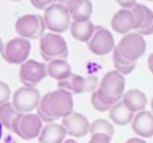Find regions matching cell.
Here are the masks:
<instances>
[{"label": "cell", "mask_w": 153, "mask_h": 143, "mask_svg": "<svg viewBox=\"0 0 153 143\" xmlns=\"http://www.w3.org/2000/svg\"><path fill=\"white\" fill-rule=\"evenodd\" d=\"M3 47H4V43H3V39L0 37V54H1V51H3Z\"/></svg>", "instance_id": "cell-34"}, {"label": "cell", "mask_w": 153, "mask_h": 143, "mask_svg": "<svg viewBox=\"0 0 153 143\" xmlns=\"http://www.w3.org/2000/svg\"><path fill=\"white\" fill-rule=\"evenodd\" d=\"M66 135V130L61 123H45L39 136H38V141L39 143H63Z\"/></svg>", "instance_id": "cell-19"}, {"label": "cell", "mask_w": 153, "mask_h": 143, "mask_svg": "<svg viewBox=\"0 0 153 143\" xmlns=\"http://www.w3.org/2000/svg\"><path fill=\"white\" fill-rule=\"evenodd\" d=\"M39 40H40L39 42L40 55H42V58L45 60L53 62V60H58V59H67L69 47H67V43L63 39V36L48 32V34L43 35Z\"/></svg>", "instance_id": "cell-3"}, {"label": "cell", "mask_w": 153, "mask_h": 143, "mask_svg": "<svg viewBox=\"0 0 153 143\" xmlns=\"http://www.w3.org/2000/svg\"><path fill=\"white\" fill-rule=\"evenodd\" d=\"M148 68L151 71V74L153 75V52L148 56Z\"/></svg>", "instance_id": "cell-32"}, {"label": "cell", "mask_w": 153, "mask_h": 143, "mask_svg": "<svg viewBox=\"0 0 153 143\" xmlns=\"http://www.w3.org/2000/svg\"><path fill=\"white\" fill-rule=\"evenodd\" d=\"M15 31L19 37H23L26 40L40 39L46 31L43 16L35 15V13H27V15L20 16L15 23Z\"/></svg>", "instance_id": "cell-5"}, {"label": "cell", "mask_w": 153, "mask_h": 143, "mask_svg": "<svg viewBox=\"0 0 153 143\" xmlns=\"http://www.w3.org/2000/svg\"><path fill=\"white\" fill-rule=\"evenodd\" d=\"M62 126L66 130V134L70 135L73 139L83 138L89 134L90 122L83 114L73 111L70 115L62 119Z\"/></svg>", "instance_id": "cell-13"}, {"label": "cell", "mask_w": 153, "mask_h": 143, "mask_svg": "<svg viewBox=\"0 0 153 143\" xmlns=\"http://www.w3.org/2000/svg\"><path fill=\"white\" fill-rule=\"evenodd\" d=\"M1 135H3V126H1V123H0V139H1Z\"/></svg>", "instance_id": "cell-35"}, {"label": "cell", "mask_w": 153, "mask_h": 143, "mask_svg": "<svg viewBox=\"0 0 153 143\" xmlns=\"http://www.w3.org/2000/svg\"><path fill=\"white\" fill-rule=\"evenodd\" d=\"M148 1H153V0H148Z\"/></svg>", "instance_id": "cell-38"}, {"label": "cell", "mask_w": 153, "mask_h": 143, "mask_svg": "<svg viewBox=\"0 0 153 143\" xmlns=\"http://www.w3.org/2000/svg\"><path fill=\"white\" fill-rule=\"evenodd\" d=\"M121 102L133 114L144 111L146 109V106H148V98H146L145 92H143L138 88H132V90L125 91L124 95H122Z\"/></svg>", "instance_id": "cell-18"}, {"label": "cell", "mask_w": 153, "mask_h": 143, "mask_svg": "<svg viewBox=\"0 0 153 143\" xmlns=\"http://www.w3.org/2000/svg\"><path fill=\"white\" fill-rule=\"evenodd\" d=\"M56 3L69 11L73 21L90 20L93 15V3L90 0H56Z\"/></svg>", "instance_id": "cell-15"}, {"label": "cell", "mask_w": 153, "mask_h": 143, "mask_svg": "<svg viewBox=\"0 0 153 143\" xmlns=\"http://www.w3.org/2000/svg\"><path fill=\"white\" fill-rule=\"evenodd\" d=\"M43 128V122L36 114H19L12 125V133L24 141L38 138Z\"/></svg>", "instance_id": "cell-6"}, {"label": "cell", "mask_w": 153, "mask_h": 143, "mask_svg": "<svg viewBox=\"0 0 153 143\" xmlns=\"http://www.w3.org/2000/svg\"><path fill=\"white\" fill-rule=\"evenodd\" d=\"M90 102H91V106L94 107L97 111L100 112H106L110 110L111 106H109V104H106L105 102L101 100V98L98 96L97 91H94V92H91V98H90Z\"/></svg>", "instance_id": "cell-26"}, {"label": "cell", "mask_w": 153, "mask_h": 143, "mask_svg": "<svg viewBox=\"0 0 153 143\" xmlns=\"http://www.w3.org/2000/svg\"><path fill=\"white\" fill-rule=\"evenodd\" d=\"M87 48L90 52L98 56H105L113 52L116 48V43H114V37L111 32L105 27H97L95 26V31L93 34L91 39L86 43Z\"/></svg>", "instance_id": "cell-12"}, {"label": "cell", "mask_w": 153, "mask_h": 143, "mask_svg": "<svg viewBox=\"0 0 153 143\" xmlns=\"http://www.w3.org/2000/svg\"><path fill=\"white\" fill-rule=\"evenodd\" d=\"M63 143H78L76 139H73V138H69V139H65Z\"/></svg>", "instance_id": "cell-33"}, {"label": "cell", "mask_w": 153, "mask_h": 143, "mask_svg": "<svg viewBox=\"0 0 153 143\" xmlns=\"http://www.w3.org/2000/svg\"><path fill=\"white\" fill-rule=\"evenodd\" d=\"M11 95H12V92H11L10 86H8L5 82L0 80V106L4 103H8Z\"/></svg>", "instance_id": "cell-27"}, {"label": "cell", "mask_w": 153, "mask_h": 143, "mask_svg": "<svg viewBox=\"0 0 153 143\" xmlns=\"http://www.w3.org/2000/svg\"><path fill=\"white\" fill-rule=\"evenodd\" d=\"M18 115L19 112L15 110V107H13V104L11 102L0 106V123H1L3 127L8 128L11 133H12V125Z\"/></svg>", "instance_id": "cell-24"}, {"label": "cell", "mask_w": 153, "mask_h": 143, "mask_svg": "<svg viewBox=\"0 0 153 143\" xmlns=\"http://www.w3.org/2000/svg\"><path fill=\"white\" fill-rule=\"evenodd\" d=\"M111 139L113 138L105 135V134H93L87 143H111Z\"/></svg>", "instance_id": "cell-28"}, {"label": "cell", "mask_w": 153, "mask_h": 143, "mask_svg": "<svg viewBox=\"0 0 153 143\" xmlns=\"http://www.w3.org/2000/svg\"><path fill=\"white\" fill-rule=\"evenodd\" d=\"M12 1H20V0H12Z\"/></svg>", "instance_id": "cell-37"}, {"label": "cell", "mask_w": 153, "mask_h": 143, "mask_svg": "<svg viewBox=\"0 0 153 143\" xmlns=\"http://www.w3.org/2000/svg\"><path fill=\"white\" fill-rule=\"evenodd\" d=\"M108 112H109V119H110V122L113 123V125L122 126V127L130 125L133 120V117H134V114H133L132 111H129L122 102H118V103L113 104Z\"/></svg>", "instance_id": "cell-20"}, {"label": "cell", "mask_w": 153, "mask_h": 143, "mask_svg": "<svg viewBox=\"0 0 153 143\" xmlns=\"http://www.w3.org/2000/svg\"><path fill=\"white\" fill-rule=\"evenodd\" d=\"M46 76H47V66L42 62L28 59L23 64H20L19 79L24 87H36Z\"/></svg>", "instance_id": "cell-10"}, {"label": "cell", "mask_w": 153, "mask_h": 143, "mask_svg": "<svg viewBox=\"0 0 153 143\" xmlns=\"http://www.w3.org/2000/svg\"><path fill=\"white\" fill-rule=\"evenodd\" d=\"M70 32L71 36L75 40L82 43H87L91 39L93 34L95 31V26L91 20H86V21H71L70 24Z\"/></svg>", "instance_id": "cell-21"}, {"label": "cell", "mask_w": 153, "mask_h": 143, "mask_svg": "<svg viewBox=\"0 0 153 143\" xmlns=\"http://www.w3.org/2000/svg\"><path fill=\"white\" fill-rule=\"evenodd\" d=\"M125 143H146L145 139H141L138 136H133V138H129Z\"/></svg>", "instance_id": "cell-31"}, {"label": "cell", "mask_w": 153, "mask_h": 143, "mask_svg": "<svg viewBox=\"0 0 153 143\" xmlns=\"http://www.w3.org/2000/svg\"><path fill=\"white\" fill-rule=\"evenodd\" d=\"M116 1L118 3L122 8H125V10H130V8H133L137 4V0H116Z\"/></svg>", "instance_id": "cell-30"}, {"label": "cell", "mask_w": 153, "mask_h": 143, "mask_svg": "<svg viewBox=\"0 0 153 143\" xmlns=\"http://www.w3.org/2000/svg\"><path fill=\"white\" fill-rule=\"evenodd\" d=\"M133 16H134L136 31L141 36H148L153 34V11L144 4H136L130 8Z\"/></svg>", "instance_id": "cell-14"}, {"label": "cell", "mask_w": 153, "mask_h": 143, "mask_svg": "<svg viewBox=\"0 0 153 143\" xmlns=\"http://www.w3.org/2000/svg\"><path fill=\"white\" fill-rule=\"evenodd\" d=\"M117 51L121 54L122 58L130 62H137L146 51V42L144 36L137 32H130L124 35L118 44L116 45Z\"/></svg>", "instance_id": "cell-7"}, {"label": "cell", "mask_w": 153, "mask_h": 143, "mask_svg": "<svg viewBox=\"0 0 153 143\" xmlns=\"http://www.w3.org/2000/svg\"><path fill=\"white\" fill-rule=\"evenodd\" d=\"M113 66H114V71L120 72L121 75H129L130 72L134 71L137 62H130L128 59L122 58L121 54L117 51V48H114L113 51Z\"/></svg>", "instance_id": "cell-23"}, {"label": "cell", "mask_w": 153, "mask_h": 143, "mask_svg": "<svg viewBox=\"0 0 153 143\" xmlns=\"http://www.w3.org/2000/svg\"><path fill=\"white\" fill-rule=\"evenodd\" d=\"M40 92L35 87H20L13 92L12 102L15 110L19 114H31L38 109L40 102Z\"/></svg>", "instance_id": "cell-9"}, {"label": "cell", "mask_w": 153, "mask_h": 143, "mask_svg": "<svg viewBox=\"0 0 153 143\" xmlns=\"http://www.w3.org/2000/svg\"><path fill=\"white\" fill-rule=\"evenodd\" d=\"M73 74L71 66L66 59H58V60L48 62L47 64V76L53 78V79L62 82V80L67 79L70 75Z\"/></svg>", "instance_id": "cell-22"}, {"label": "cell", "mask_w": 153, "mask_h": 143, "mask_svg": "<svg viewBox=\"0 0 153 143\" xmlns=\"http://www.w3.org/2000/svg\"><path fill=\"white\" fill-rule=\"evenodd\" d=\"M125 86H126V82H125L124 75L117 71H109L102 76L95 91L101 100L109 106H113L121 102L122 95L125 92Z\"/></svg>", "instance_id": "cell-2"}, {"label": "cell", "mask_w": 153, "mask_h": 143, "mask_svg": "<svg viewBox=\"0 0 153 143\" xmlns=\"http://www.w3.org/2000/svg\"><path fill=\"white\" fill-rule=\"evenodd\" d=\"M110 27L113 31L117 34L126 35L130 34V31L136 29V23H134V16H133L132 11L121 8L113 15L110 20Z\"/></svg>", "instance_id": "cell-17"}, {"label": "cell", "mask_w": 153, "mask_h": 143, "mask_svg": "<svg viewBox=\"0 0 153 143\" xmlns=\"http://www.w3.org/2000/svg\"><path fill=\"white\" fill-rule=\"evenodd\" d=\"M100 79L95 75L90 76H81V75L71 74L67 79L58 82V88L69 91L71 95L74 94H85V92H94L98 88Z\"/></svg>", "instance_id": "cell-11"}, {"label": "cell", "mask_w": 153, "mask_h": 143, "mask_svg": "<svg viewBox=\"0 0 153 143\" xmlns=\"http://www.w3.org/2000/svg\"><path fill=\"white\" fill-rule=\"evenodd\" d=\"M31 4L38 10H46L47 7H50L51 4L56 3V0H30Z\"/></svg>", "instance_id": "cell-29"}, {"label": "cell", "mask_w": 153, "mask_h": 143, "mask_svg": "<svg viewBox=\"0 0 153 143\" xmlns=\"http://www.w3.org/2000/svg\"><path fill=\"white\" fill-rule=\"evenodd\" d=\"M31 52V43L23 37H13L4 44L1 51V56L10 64H23L28 60Z\"/></svg>", "instance_id": "cell-8"}, {"label": "cell", "mask_w": 153, "mask_h": 143, "mask_svg": "<svg viewBox=\"0 0 153 143\" xmlns=\"http://www.w3.org/2000/svg\"><path fill=\"white\" fill-rule=\"evenodd\" d=\"M74 111L73 95L66 90L58 88L55 91L45 94L40 98L36 115L43 123L56 122V119H63Z\"/></svg>", "instance_id": "cell-1"}, {"label": "cell", "mask_w": 153, "mask_h": 143, "mask_svg": "<svg viewBox=\"0 0 153 143\" xmlns=\"http://www.w3.org/2000/svg\"><path fill=\"white\" fill-rule=\"evenodd\" d=\"M90 135L93 134H105V135L113 138L114 135V125L108 119H95L94 122L90 123V128H89Z\"/></svg>", "instance_id": "cell-25"}, {"label": "cell", "mask_w": 153, "mask_h": 143, "mask_svg": "<svg viewBox=\"0 0 153 143\" xmlns=\"http://www.w3.org/2000/svg\"><path fill=\"white\" fill-rule=\"evenodd\" d=\"M132 130L138 138L148 139L153 136V114L152 111L144 110L134 114L133 120L130 123Z\"/></svg>", "instance_id": "cell-16"}, {"label": "cell", "mask_w": 153, "mask_h": 143, "mask_svg": "<svg viewBox=\"0 0 153 143\" xmlns=\"http://www.w3.org/2000/svg\"><path fill=\"white\" fill-rule=\"evenodd\" d=\"M43 20H45L46 28L50 29L53 34L58 35L66 32L70 28V24L73 21L69 11L59 3H54L50 7L46 8Z\"/></svg>", "instance_id": "cell-4"}, {"label": "cell", "mask_w": 153, "mask_h": 143, "mask_svg": "<svg viewBox=\"0 0 153 143\" xmlns=\"http://www.w3.org/2000/svg\"><path fill=\"white\" fill-rule=\"evenodd\" d=\"M151 111H152V114H153V98H152V100H151Z\"/></svg>", "instance_id": "cell-36"}]
</instances>
